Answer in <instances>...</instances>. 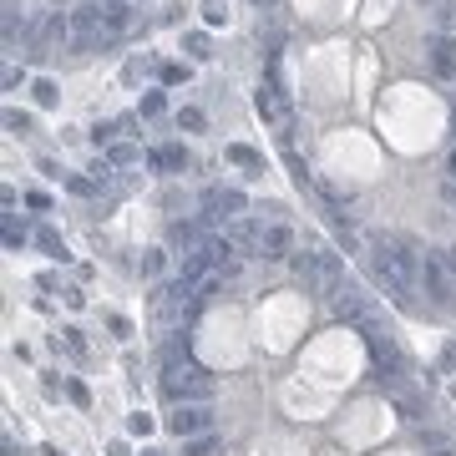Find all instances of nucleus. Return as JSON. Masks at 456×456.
Segmentation results:
<instances>
[{
    "label": "nucleus",
    "mask_w": 456,
    "mask_h": 456,
    "mask_svg": "<svg viewBox=\"0 0 456 456\" xmlns=\"http://www.w3.org/2000/svg\"><path fill=\"white\" fill-rule=\"evenodd\" d=\"M446 173L456 178V142H451V152H446Z\"/></svg>",
    "instance_id": "37998d69"
},
{
    "label": "nucleus",
    "mask_w": 456,
    "mask_h": 456,
    "mask_svg": "<svg viewBox=\"0 0 456 456\" xmlns=\"http://www.w3.org/2000/svg\"><path fill=\"white\" fill-rule=\"evenodd\" d=\"M162 111H167V96L162 91H147L142 96V117H162Z\"/></svg>",
    "instance_id": "c756f323"
},
{
    "label": "nucleus",
    "mask_w": 456,
    "mask_h": 456,
    "mask_svg": "<svg viewBox=\"0 0 456 456\" xmlns=\"http://www.w3.org/2000/svg\"><path fill=\"white\" fill-rule=\"evenodd\" d=\"M208 239H213V234H208V218H178V223H167V244L183 249V254L203 249Z\"/></svg>",
    "instance_id": "4468645a"
},
{
    "label": "nucleus",
    "mask_w": 456,
    "mask_h": 456,
    "mask_svg": "<svg viewBox=\"0 0 456 456\" xmlns=\"http://www.w3.org/2000/svg\"><path fill=\"white\" fill-rule=\"evenodd\" d=\"M426 66L441 81H456V36H446V31H431L426 36Z\"/></svg>",
    "instance_id": "ddd939ff"
},
{
    "label": "nucleus",
    "mask_w": 456,
    "mask_h": 456,
    "mask_svg": "<svg viewBox=\"0 0 456 456\" xmlns=\"http://www.w3.org/2000/svg\"><path fill=\"white\" fill-rule=\"evenodd\" d=\"M254 106H259V117L269 122V127H279V137L289 142L294 137V106H289V91H284V81H264L259 91H254Z\"/></svg>",
    "instance_id": "423d86ee"
},
{
    "label": "nucleus",
    "mask_w": 456,
    "mask_h": 456,
    "mask_svg": "<svg viewBox=\"0 0 456 456\" xmlns=\"http://www.w3.org/2000/svg\"><path fill=\"white\" fill-rule=\"evenodd\" d=\"M111 178H117V167H111L106 157H96V162H91V183H96V188H106Z\"/></svg>",
    "instance_id": "cd10ccee"
},
{
    "label": "nucleus",
    "mask_w": 456,
    "mask_h": 456,
    "mask_svg": "<svg viewBox=\"0 0 456 456\" xmlns=\"http://www.w3.org/2000/svg\"><path fill=\"white\" fill-rule=\"evenodd\" d=\"M183 51L193 56V61H208V56H213V41H208L203 31H188V36H183Z\"/></svg>",
    "instance_id": "b1692460"
},
{
    "label": "nucleus",
    "mask_w": 456,
    "mask_h": 456,
    "mask_svg": "<svg viewBox=\"0 0 456 456\" xmlns=\"http://www.w3.org/2000/svg\"><path fill=\"white\" fill-rule=\"evenodd\" d=\"M127 431H132V436H147V431H152V416H147V411H132V416H127Z\"/></svg>",
    "instance_id": "72a5a7b5"
},
{
    "label": "nucleus",
    "mask_w": 456,
    "mask_h": 456,
    "mask_svg": "<svg viewBox=\"0 0 456 456\" xmlns=\"http://www.w3.org/2000/svg\"><path fill=\"white\" fill-rule=\"evenodd\" d=\"M106 329L117 334V339H132V319L127 314H106Z\"/></svg>",
    "instance_id": "2f4dec72"
},
{
    "label": "nucleus",
    "mask_w": 456,
    "mask_h": 456,
    "mask_svg": "<svg viewBox=\"0 0 456 456\" xmlns=\"http://www.w3.org/2000/svg\"><path fill=\"white\" fill-rule=\"evenodd\" d=\"M21 41H26V21H21V6L11 0L6 6V51H21Z\"/></svg>",
    "instance_id": "aec40b11"
},
{
    "label": "nucleus",
    "mask_w": 456,
    "mask_h": 456,
    "mask_svg": "<svg viewBox=\"0 0 456 456\" xmlns=\"http://www.w3.org/2000/svg\"><path fill=\"white\" fill-rule=\"evenodd\" d=\"M178 127H183V132H203V127H208V117H203L198 106H183V111H178Z\"/></svg>",
    "instance_id": "a878e982"
},
{
    "label": "nucleus",
    "mask_w": 456,
    "mask_h": 456,
    "mask_svg": "<svg viewBox=\"0 0 456 456\" xmlns=\"http://www.w3.org/2000/svg\"><path fill=\"white\" fill-rule=\"evenodd\" d=\"M441 264H446V274L456 279V244H446V249H441Z\"/></svg>",
    "instance_id": "4c0bfd02"
},
{
    "label": "nucleus",
    "mask_w": 456,
    "mask_h": 456,
    "mask_svg": "<svg viewBox=\"0 0 456 456\" xmlns=\"http://www.w3.org/2000/svg\"><path fill=\"white\" fill-rule=\"evenodd\" d=\"M244 213H249L244 188H228V183H208V188H203V218H208V223H234V218H244Z\"/></svg>",
    "instance_id": "0eeeda50"
},
{
    "label": "nucleus",
    "mask_w": 456,
    "mask_h": 456,
    "mask_svg": "<svg viewBox=\"0 0 456 456\" xmlns=\"http://www.w3.org/2000/svg\"><path fill=\"white\" fill-rule=\"evenodd\" d=\"M41 390H46V395H61V380H56V370H46V380H41Z\"/></svg>",
    "instance_id": "58836bf2"
},
{
    "label": "nucleus",
    "mask_w": 456,
    "mask_h": 456,
    "mask_svg": "<svg viewBox=\"0 0 456 456\" xmlns=\"http://www.w3.org/2000/svg\"><path fill=\"white\" fill-rule=\"evenodd\" d=\"M66 395H71L76 406H86V401H91V395H86V385H81V380H71V385H66Z\"/></svg>",
    "instance_id": "e433bc0d"
},
{
    "label": "nucleus",
    "mask_w": 456,
    "mask_h": 456,
    "mask_svg": "<svg viewBox=\"0 0 456 456\" xmlns=\"http://www.w3.org/2000/svg\"><path fill=\"white\" fill-rule=\"evenodd\" d=\"M6 132H31V117H26V111H6Z\"/></svg>",
    "instance_id": "c9c22d12"
},
{
    "label": "nucleus",
    "mask_w": 456,
    "mask_h": 456,
    "mask_svg": "<svg viewBox=\"0 0 456 456\" xmlns=\"http://www.w3.org/2000/svg\"><path fill=\"white\" fill-rule=\"evenodd\" d=\"M183 456H213V436H193V441L183 446Z\"/></svg>",
    "instance_id": "f704fd0d"
},
{
    "label": "nucleus",
    "mask_w": 456,
    "mask_h": 456,
    "mask_svg": "<svg viewBox=\"0 0 456 456\" xmlns=\"http://www.w3.org/2000/svg\"><path fill=\"white\" fill-rule=\"evenodd\" d=\"M162 395H167V401H173V406H183V401H213V375L203 370V365H167L162 370Z\"/></svg>",
    "instance_id": "7ed1b4c3"
},
{
    "label": "nucleus",
    "mask_w": 456,
    "mask_h": 456,
    "mask_svg": "<svg viewBox=\"0 0 456 456\" xmlns=\"http://www.w3.org/2000/svg\"><path fill=\"white\" fill-rule=\"evenodd\" d=\"M360 334H365V350H370L375 370H406V350H401V339H395V329L380 319V309L360 324Z\"/></svg>",
    "instance_id": "39448f33"
},
{
    "label": "nucleus",
    "mask_w": 456,
    "mask_h": 456,
    "mask_svg": "<svg viewBox=\"0 0 456 456\" xmlns=\"http://www.w3.org/2000/svg\"><path fill=\"white\" fill-rule=\"evenodd\" d=\"M26 239H31V234H26V223H21L16 213H6V249H11V254H21V249H26Z\"/></svg>",
    "instance_id": "5701e85b"
},
{
    "label": "nucleus",
    "mask_w": 456,
    "mask_h": 456,
    "mask_svg": "<svg viewBox=\"0 0 456 456\" xmlns=\"http://www.w3.org/2000/svg\"><path fill=\"white\" fill-rule=\"evenodd\" d=\"M375 385L390 395V406H395L401 421H426V390L406 370H375Z\"/></svg>",
    "instance_id": "20e7f679"
},
{
    "label": "nucleus",
    "mask_w": 456,
    "mask_h": 456,
    "mask_svg": "<svg viewBox=\"0 0 456 456\" xmlns=\"http://www.w3.org/2000/svg\"><path fill=\"white\" fill-rule=\"evenodd\" d=\"M162 269H167V254L162 249H147L142 254V274H162Z\"/></svg>",
    "instance_id": "7c9ffc66"
},
{
    "label": "nucleus",
    "mask_w": 456,
    "mask_h": 456,
    "mask_svg": "<svg viewBox=\"0 0 456 456\" xmlns=\"http://www.w3.org/2000/svg\"><path fill=\"white\" fill-rule=\"evenodd\" d=\"M66 41H71V16L51 11V16L41 21V31L31 36V51H36V56H56V51H61Z\"/></svg>",
    "instance_id": "f8f14e48"
},
{
    "label": "nucleus",
    "mask_w": 456,
    "mask_h": 456,
    "mask_svg": "<svg viewBox=\"0 0 456 456\" xmlns=\"http://www.w3.org/2000/svg\"><path fill=\"white\" fill-rule=\"evenodd\" d=\"M101 31H106V46L122 41L132 31V0H101Z\"/></svg>",
    "instance_id": "2eb2a0df"
},
{
    "label": "nucleus",
    "mask_w": 456,
    "mask_h": 456,
    "mask_svg": "<svg viewBox=\"0 0 456 456\" xmlns=\"http://www.w3.org/2000/svg\"><path fill=\"white\" fill-rule=\"evenodd\" d=\"M147 162L157 167V173H183L193 157H188V147H183V142H162V147H152V152H147Z\"/></svg>",
    "instance_id": "f3484780"
},
{
    "label": "nucleus",
    "mask_w": 456,
    "mask_h": 456,
    "mask_svg": "<svg viewBox=\"0 0 456 456\" xmlns=\"http://www.w3.org/2000/svg\"><path fill=\"white\" fill-rule=\"evenodd\" d=\"M101 157H106L111 167H132V162H142V147H137V142H111Z\"/></svg>",
    "instance_id": "412c9836"
},
{
    "label": "nucleus",
    "mask_w": 456,
    "mask_h": 456,
    "mask_svg": "<svg viewBox=\"0 0 456 456\" xmlns=\"http://www.w3.org/2000/svg\"><path fill=\"white\" fill-rule=\"evenodd\" d=\"M223 157L234 162V167H244L249 178H264V152H254L249 142H228V147H223Z\"/></svg>",
    "instance_id": "a211bd4d"
},
{
    "label": "nucleus",
    "mask_w": 456,
    "mask_h": 456,
    "mask_svg": "<svg viewBox=\"0 0 456 456\" xmlns=\"http://www.w3.org/2000/svg\"><path fill=\"white\" fill-rule=\"evenodd\" d=\"M31 91H36V101H41V106H56V96H61V91H56V81H51V76H41V81H36Z\"/></svg>",
    "instance_id": "bb28decb"
},
{
    "label": "nucleus",
    "mask_w": 456,
    "mask_h": 456,
    "mask_svg": "<svg viewBox=\"0 0 456 456\" xmlns=\"http://www.w3.org/2000/svg\"><path fill=\"white\" fill-rule=\"evenodd\" d=\"M167 431L173 436H208L213 431V411L203 406V401H183V406H173V416H167Z\"/></svg>",
    "instance_id": "9d476101"
},
{
    "label": "nucleus",
    "mask_w": 456,
    "mask_h": 456,
    "mask_svg": "<svg viewBox=\"0 0 456 456\" xmlns=\"http://www.w3.org/2000/svg\"><path fill=\"white\" fill-rule=\"evenodd\" d=\"M436 31L456 36V0H441V6H436Z\"/></svg>",
    "instance_id": "393cba45"
},
{
    "label": "nucleus",
    "mask_w": 456,
    "mask_h": 456,
    "mask_svg": "<svg viewBox=\"0 0 456 456\" xmlns=\"http://www.w3.org/2000/svg\"><path fill=\"white\" fill-rule=\"evenodd\" d=\"M106 456H127V446H122V441H111V446H106Z\"/></svg>",
    "instance_id": "c03bdc74"
},
{
    "label": "nucleus",
    "mask_w": 456,
    "mask_h": 456,
    "mask_svg": "<svg viewBox=\"0 0 456 456\" xmlns=\"http://www.w3.org/2000/svg\"><path fill=\"white\" fill-rule=\"evenodd\" d=\"M26 203H31L36 213H46V208H51V198H46V193H26Z\"/></svg>",
    "instance_id": "ea45409f"
},
{
    "label": "nucleus",
    "mask_w": 456,
    "mask_h": 456,
    "mask_svg": "<svg viewBox=\"0 0 456 456\" xmlns=\"http://www.w3.org/2000/svg\"><path fill=\"white\" fill-rule=\"evenodd\" d=\"M61 339H66V350H71L76 360H86V339H81V329H61Z\"/></svg>",
    "instance_id": "473e14b6"
},
{
    "label": "nucleus",
    "mask_w": 456,
    "mask_h": 456,
    "mask_svg": "<svg viewBox=\"0 0 456 456\" xmlns=\"http://www.w3.org/2000/svg\"><path fill=\"white\" fill-rule=\"evenodd\" d=\"M71 46H76V51L106 46V31H101V0H86V6L71 11Z\"/></svg>",
    "instance_id": "1a4fd4ad"
},
{
    "label": "nucleus",
    "mask_w": 456,
    "mask_h": 456,
    "mask_svg": "<svg viewBox=\"0 0 456 456\" xmlns=\"http://www.w3.org/2000/svg\"><path fill=\"white\" fill-rule=\"evenodd\" d=\"M294 279H299V289L309 299H334L339 289H345V264H339V254L329 249H294Z\"/></svg>",
    "instance_id": "f03ea898"
},
{
    "label": "nucleus",
    "mask_w": 456,
    "mask_h": 456,
    "mask_svg": "<svg viewBox=\"0 0 456 456\" xmlns=\"http://www.w3.org/2000/svg\"><path fill=\"white\" fill-rule=\"evenodd\" d=\"M329 228H334V234H339V244H345L350 254H365V244H370V239L360 234V228H355V223H350L345 213H329Z\"/></svg>",
    "instance_id": "6ab92c4d"
},
{
    "label": "nucleus",
    "mask_w": 456,
    "mask_h": 456,
    "mask_svg": "<svg viewBox=\"0 0 456 456\" xmlns=\"http://www.w3.org/2000/svg\"><path fill=\"white\" fill-rule=\"evenodd\" d=\"M259 259H269V264L294 259V228H289V223H269V228H264V249H259Z\"/></svg>",
    "instance_id": "dca6fc26"
},
{
    "label": "nucleus",
    "mask_w": 456,
    "mask_h": 456,
    "mask_svg": "<svg viewBox=\"0 0 456 456\" xmlns=\"http://www.w3.org/2000/svg\"><path fill=\"white\" fill-rule=\"evenodd\" d=\"M431 456H456V451H451V446H436V451H431Z\"/></svg>",
    "instance_id": "a18cd8bd"
},
{
    "label": "nucleus",
    "mask_w": 456,
    "mask_h": 456,
    "mask_svg": "<svg viewBox=\"0 0 456 456\" xmlns=\"http://www.w3.org/2000/svg\"><path fill=\"white\" fill-rule=\"evenodd\" d=\"M264 228H269L264 218H249V213H244V218H234V223H223V239L234 244L244 259H259V249H264Z\"/></svg>",
    "instance_id": "9b49d317"
},
{
    "label": "nucleus",
    "mask_w": 456,
    "mask_h": 456,
    "mask_svg": "<svg viewBox=\"0 0 456 456\" xmlns=\"http://www.w3.org/2000/svg\"><path fill=\"white\" fill-rule=\"evenodd\" d=\"M441 365H446V370H456V339H451V345L441 350Z\"/></svg>",
    "instance_id": "79ce46f5"
},
{
    "label": "nucleus",
    "mask_w": 456,
    "mask_h": 456,
    "mask_svg": "<svg viewBox=\"0 0 456 456\" xmlns=\"http://www.w3.org/2000/svg\"><path fill=\"white\" fill-rule=\"evenodd\" d=\"M157 76H162L167 86H178V81H188V61H167V66H162Z\"/></svg>",
    "instance_id": "c85d7f7f"
},
{
    "label": "nucleus",
    "mask_w": 456,
    "mask_h": 456,
    "mask_svg": "<svg viewBox=\"0 0 456 456\" xmlns=\"http://www.w3.org/2000/svg\"><path fill=\"white\" fill-rule=\"evenodd\" d=\"M365 259H370V274L375 284L385 289L390 304H401V309H416V289H421V249L401 234H370L365 244Z\"/></svg>",
    "instance_id": "f257e3e1"
},
{
    "label": "nucleus",
    "mask_w": 456,
    "mask_h": 456,
    "mask_svg": "<svg viewBox=\"0 0 456 456\" xmlns=\"http://www.w3.org/2000/svg\"><path fill=\"white\" fill-rule=\"evenodd\" d=\"M329 309H334V319H339V324H355V329H360V324L375 314V299L360 289V284H350V279H345V289L329 299Z\"/></svg>",
    "instance_id": "6e6552de"
},
{
    "label": "nucleus",
    "mask_w": 456,
    "mask_h": 456,
    "mask_svg": "<svg viewBox=\"0 0 456 456\" xmlns=\"http://www.w3.org/2000/svg\"><path fill=\"white\" fill-rule=\"evenodd\" d=\"M441 198H446V208L456 213V178H446V188H441Z\"/></svg>",
    "instance_id": "a19ab883"
},
{
    "label": "nucleus",
    "mask_w": 456,
    "mask_h": 456,
    "mask_svg": "<svg viewBox=\"0 0 456 456\" xmlns=\"http://www.w3.org/2000/svg\"><path fill=\"white\" fill-rule=\"evenodd\" d=\"M36 249H41V254H51V259H61V264L71 259V254H66V244H61V234H56V228H36Z\"/></svg>",
    "instance_id": "4be33fe9"
}]
</instances>
